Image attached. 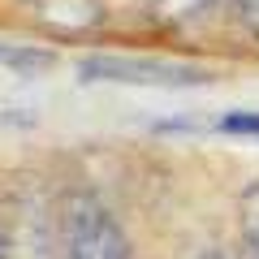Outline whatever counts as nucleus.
Segmentation results:
<instances>
[{
	"mask_svg": "<svg viewBox=\"0 0 259 259\" xmlns=\"http://www.w3.org/2000/svg\"><path fill=\"white\" fill-rule=\"evenodd\" d=\"M61 238H65V259H139L117 216L91 190H65Z\"/></svg>",
	"mask_w": 259,
	"mask_h": 259,
	"instance_id": "nucleus-1",
	"label": "nucleus"
},
{
	"mask_svg": "<svg viewBox=\"0 0 259 259\" xmlns=\"http://www.w3.org/2000/svg\"><path fill=\"white\" fill-rule=\"evenodd\" d=\"M82 82H125V87H194L207 82L203 69L173 61H151V56H87L78 65Z\"/></svg>",
	"mask_w": 259,
	"mask_h": 259,
	"instance_id": "nucleus-2",
	"label": "nucleus"
},
{
	"mask_svg": "<svg viewBox=\"0 0 259 259\" xmlns=\"http://www.w3.org/2000/svg\"><path fill=\"white\" fill-rule=\"evenodd\" d=\"M238 225H242V242H246L250 259H259V177L246 182V190L238 199Z\"/></svg>",
	"mask_w": 259,
	"mask_h": 259,
	"instance_id": "nucleus-3",
	"label": "nucleus"
},
{
	"mask_svg": "<svg viewBox=\"0 0 259 259\" xmlns=\"http://www.w3.org/2000/svg\"><path fill=\"white\" fill-rule=\"evenodd\" d=\"M0 65L22 69V74H35V69H48V65H52V52H35V48H9V44H0Z\"/></svg>",
	"mask_w": 259,
	"mask_h": 259,
	"instance_id": "nucleus-4",
	"label": "nucleus"
},
{
	"mask_svg": "<svg viewBox=\"0 0 259 259\" xmlns=\"http://www.w3.org/2000/svg\"><path fill=\"white\" fill-rule=\"evenodd\" d=\"M221 130L225 134H242V139H259V112H225Z\"/></svg>",
	"mask_w": 259,
	"mask_h": 259,
	"instance_id": "nucleus-5",
	"label": "nucleus"
},
{
	"mask_svg": "<svg viewBox=\"0 0 259 259\" xmlns=\"http://www.w3.org/2000/svg\"><path fill=\"white\" fill-rule=\"evenodd\" d=\"M233 9H238V18L246 22V26H255L259 30V0H229Z\"/></svg>",
	"mask_w": 259,
	"mask_h": 259,
	"instance_id": "nucleus-6",
	"label": "nucleus"
},
{
	"mask_svg": "<svg viewBox=\"0 0 259 259\" xmlns=\"http://www.w3.org/2000/svg\"><path fill=\"white\" fill-rule=\"evenodd\" d=\"M0 259H9V250H5V242H0Z\"/></svg>",
	"mask_w": 259,
	"mask_h": 259,
	"instance_id": "nucleus-7",
	"label": "nucleus"
},
{
	"mask_svg": "<svg viewBox=\"0 0 259 259\" xmlns=\"http://www.w3.org/2000/svg\"><path fill=\"white\" fill-rule=\"evenodd\" d=\"M207 259H221V255H207Z\"/></svg>",
	"mask_w": 259,
	"mask_h": 259,
	"instance_id": "nucleus-8",
	"label": "nucleus"
}]
</instances>
